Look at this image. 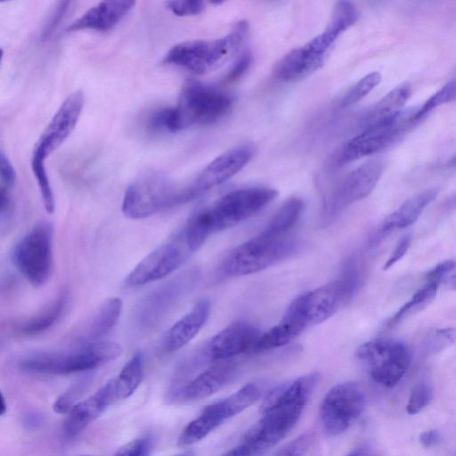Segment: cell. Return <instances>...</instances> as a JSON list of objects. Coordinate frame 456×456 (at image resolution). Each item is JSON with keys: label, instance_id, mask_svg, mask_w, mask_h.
Instances as JSON below:
<instances>
[{"label": "cell", "instance_id": "1", "mask_svg": "<svg viewBox=\"0 0 456 456\" xmlns=\"http://www.w3.org/2000/svg\"><path fill=\"white\" fill-rule=\"evenodd\" d=\"M317 380V373H309L271 390L261 405L258 421L224 454L259 455L274 447L297 423Z\"/></svg>", "mask_w": 456, "mask_h": 456}, {"label": "cell", "instance_id": "2", "mask_svg": "<svg viewBox=\"0 0 456 456\" xmlns=\"http://www.w3.org/2000/svg\"><path fill=\"white\" fill-rule=\"evenodd\" d=\"M299 247L298 240L292 234L273 235L261 231L224 258L219 275L239 277L263 271L291 257Z\"/></svg>", "mask_w": 456, "mask_h": 456}, {"label": "cell", "instance_id": "3", "mask_svg": "<svg viewBox=\"0 0 456 456\" xmlns=\"http://www.w3.org/2000/svg\"><path fill=\"white\" fill-rule=\"evenodd\" d=\"M278 192L268 187L235 190L218 199L213 205L195 213L191 219L206 237L231 228L255 216L276 197Z\"/></svg>", "mask_w": 456, "mask_h": 456}, {"label": "cell", "instance_id": "4", "mask_svg": "<svg viewBox=\"0 0 456 456\" xmlns=\"http://www.w3.org/2000/svg\"><path fill=\"white\" fill-rule=\"evenodd\" d=\"M248 35V23L240 20L224 37L183 42L172 47L163 63L181 67L196 74H204L226 63L242 47Z\"/></svg>", "mask_w": 456, "mask_h": 456}, {"label": "cell", "instance_id": "5", "mask_svg": "<svg viewBox=\"0 0 456 456\" xmlns=\"http://www.w3.org/2000/svg\"><path fill=\"white\" fill-rule=\"evenodd\" d=\"M183 203V188H179L166 175L144 174L126 188L122 212L125 216L140 220Z\"/></svg>", "mask_w": 456, "mask_h": 456}, {"label": "cell", "instance_id": "6", "mask_svg": "<svg viewBox=\"0 0 456 456\" xmlns=\"http://www.w3.org/2000/svg\"><path fill=\"white\" fill-rule=\"evenodd\" d=\"M121 351L115 342L97 341L69 353L33 355L20 365L30 373L66 375L96 369L117 358Z\"/></svg>", "mask_w": 456, "mask_h": 456}, {"label": "cell", "instance_id": "7", "mask_svg": "<svg viewBox=\"0 0 456 456\" xmlns=\"http://www.w3.org/2000/svg\"><path fill=\"white\" fill-rule=\"evenodd\" d=\"M232 98L220 89L199 81L186 84L179 102L173 107L176 132L197 125H209L226 116Z\"/></svg>", "mask_w": 456, "mask_h": 456}, {"label": "cell", "instance_id": "8", "mask_svg": "<svg viewBox=\"0 0 456 456\" xmlns=\"http://www.w3.org/2000/svg\"><path fill=\"white\" fill-rule=\"evenodd\" d=\"M53 225L37 223L14 245L11 258L20 273L34 287L44 286L53 270Z\"/></svg>", "mask_w": 456, "mask_h": 456}, {"label": "cell", "instance_id": "9", "mask_svg": "<svg viewBox=\"0 0 456 456\" xmlns=\"http://www.w3.org/2000/svg\"><path fill=\"white\" fill-rule=\"evenodd\" d=\"M356 356L367 366L371 379L386 387L397 385L411 364L408 348L394 339L365 342L356 349Z\"/></svg>", "mask_w": 456, "mask_h": 456}, {"label": "cell", "instance_id": "10", "mask_svg": "<svg viewBox=\"0 0 456 456\" xmlns=\"http://www.w3.org/2000/svg\"><path fill=\"white\" fill-rule=\"evenodd\" d=\"M366 404L365 395L354 382L332 387L320 405V418L325 433L340 436L362 415Z\"/></svg>", "mask_w": 456, "mask_h": 456}, {"label": "cell", "instance_id": "11", "mask_svg": "<svg viewBox=\"0 0 456 456\" xmlns=\"http://www.w3.org/2000/svg\"><path fill=\"white\" fill-rule=\"evenodd\" d=\"M191 253L181 231L143 257L127 275L126 283L135 287L165 278L179 268Z\"/></svg>", "mask_w": 456, "mask_h": 456}, {"label": "cell", "instance_id": "12", "mask_svg": "<svg viewBox=\"0 0 456 456\" xmlns=\"http://www.w3.org/2000/svg\"><path fill=\"white\" fill-rule=\"evenodd\" d=\"M412 112V111H411ZM411 112L401 113L387 122L363 128L349 140L339 155V162L346 164L375 153L389 146L413 120Z\"/></svg>", "mask_w": 456, "mask_h": 456}, {"label": "cell", "instance_id": "13", "mask_svg": "<svg viewBox=\"0 0 456 456\" xmlns=\"http://www.w3.org/2000/svg\"><path fill=\"white\" fill-rule=\"evenodd\" d=\"M253 154L252 145L245 143L216 158L190 185L183 188L184 203L232 178L249 162Z\"/></svg>", "mask_w": 456, "mask_h": 456}, {"label": "cell", "instance_id": "14", "mask_svg": "<svg viewBox=\"0 0 456 456\" xmlns=\"http://www.w3.org/2000/svg\"><path fill=\"white\" fill-rule=\"evenodd\" d=\"M80 90L71 93L61 104L36 142L32 154L46 159L73 132L84 107Z\"/></svg>", "mask_w": 456, "mask_h": 456}, {"label": "cell", "instance_id": "15", "mask_svg": "<svg viewBox=\"0 0 456 456\" xmlns=\"http://www.w3.org/2000/svg\"><path fill=\"white\" fill-rule=\"evenodd\" d=\"M383 168V161L375 159L364 162L349 173L335 190L330 210L337 213L366 198L377 185Z\"/></svg>", "mask_w": 456, "mask_h": 456}, {"label": "cell", "instance_id": "16", "mask_svg": "<svg viewBox=\"0 0 456 456\" xmlns=\"http://www.w3.org/2000/svg\"><path fill=\"white\" fill-rule=\"evenodd\" d=\"M261 332L248 322H235L208 342L205 349L206 357L211 362L232 359L241 354H251Z\"/></svg>", "mask_w": 456, "mask_h": 456}, {"label": "cell", "instance_id": "17", "mask_svg": "<svg viewBox=\"0 0 456 456\" xmlns=\"http://www.w3.org/2000/svg\"><path fill=\"white\" fill-rule=\"evenodd\" d=\"M240 366L232 359L213 361V363L189 381L180 391L184 401L208 397L232 382L239 375Z\"/></svg>", "mask_w": 456, "mask_h": 456}, {"label": "cell", "instance_id": "18", "mask_svg": "<svg viewBox=\"0 0 456 456\" xmlns=\"http://www.w3.org/2000/svg\"><path fill=\"white\" fill-rule=\"evenodd\" d=\"M263 395L262 384L250 382L229 396L206 406L199 416L213 431L228 419L255 403Z\"/></svg>", "mask_w": 456, "mask_h": 456}, {"label": "cell", "instance_id": "19", "mask_svg": "<svg viewBox=\"0 0 456 456\" xmlns=\"http://www.w3.org/2000/svg\"><path fill=\"white\" fill-rule=\"evenodd\" d=\"M114 403L111 383L109 380L94 394L75 403L70 409L62 428L64 436L72 438L77 436Z\"/></svg>", "mask_w": 456, "mask_h": 456}, {"label": "cell", "instance_id": "20", "mask_svg": "<svg viewBox=\"0 0 456 456\" xmlns=\"http://www.w3.org/2000/svg\"><path fill=\"white\" fill-rule=\"evenodd\" d=\"M135 0H102L74 20L67 31L85 29L106 32L113 28L133 8Z\"/></svg>", "mask_w": 456, "mask_h": 456}, {"label": "cell", "instance_id": "21", "mask_svg": "<svg viewBox=\"0 0 456 456\" xmlns=\"http://www.w3.org/2000/svg\"><path fill=\"white\" fill-rule=\"evenodd\" d=\"M209 314L210 303L201 298L167 331L162 340L163 350L175 352L187 345L205 325Z\"/></svg>", "mask_w": 456, "mask_h": 456}, {"label": "cell", "instance_id": "22", "mask_svg": "<svg viewBox=\"0 0 456 456\" xmlns=\"http://www.w3.org/2000/svg\"><path fill=\"white\" fill-rule=\"evenodd\" d=\"M309 325L301 313L291 304L281 320L258 337L251 354L279 348L292 341Z\"/></svg>", "mask_w": 456, "mask_h": 456}, {"label": "cell", "instance_id": "23", "mask_svg": "<svg viewBox=\"0 0 456 456\" xmlns=\"http://www.w3.org/2000/svg\"><path fill=\"white\" fill-rule=\"evenodd\" d=\"M326 59L305 45L285 54L277 63L274 74L281 81L297 82L321 69Z\"/></svg>", "mask_w": 456, "mask_h": 456}, {"label": "cell", "instance_id": "24", "mask_svg": "<svg viewBox=\"0 0 456 456\" xmlns=\"http://www.w3.org/2000/svg\"><path fill=\"white\" fill-rule=\"evenodd\" d=\"M437 193V188H431L407 200L382 222L374 240L414 224L423 210L436 198Z\"/></svg>", "mask_w": 456, "mask_h": 456}, {"label": "cell", "instance_id": "25", "mask_svg": "<svg viewBox=\"0 0 456 456\" xmlns=\"http://www.w3.org/2000/svg\"><path fill=\"white\" fill-rule=\"evenodd\" d=\"M411 88L403 83L387 93L369 111L363 119L362 128L381 124L398 116L410 98Z\"/></svg>", "mask_w": 456, "mask_h": 456}, {"label": "cell", "instance_id": "26", "mask_svg": "<svg viewBox=\"0 0 456 456\" xmlns=\"http://www.w3.org/2000/svg\"><path fill=\"white\" fill-rule=\"evenodd\" d=\"M143 360L140 353L134 354L118 375L110 379L115 402L126 399L142 380Z\"/></svg>", "mask_w": 456, "mask_h": 456}, {"label": "cell", "instance_id": "27", "mask_svg": "<svg viewBox=\"0 0 456 456\" xmlns=\"http://www.w3.org/2000/svg\"><path fill=\"white\" fill-rule=\"evenodd\" d=\"M67 302V294L63 293L39 313L24 321L17 327L18 332L25 336L44 333L61 316Z\"/></svg>", "mask_w": 456, "mask_h": 456}, {"label": "cell", "instance_id": "28", "mask_svg": "<svg viewBox=\"0 0 456 456\" xmlns=\"http://www.w3.org/2000/svg\"><path fill=\"white\" fill-rule=\"evenodd\" d=\"M304 208L297 197L288 199L276 211L263 231L273 235H288L297 224Z\"/></svg>", "mask_w": 456, "mask_h": 456}, {"label": "cell", "instance_id": "29", "mask_svg": "<svg viewBox=\"0 0 456 456\" xmlns=\"http://www.w3.org/2000/svg\"><path fill=\"white\" fill-rule=\"evenodd\" d=\"M123 302L118 297L108 298L99 308L89 328V338L97 340L106 336L116 325Z\"/></svg>", "mask_w": 456, "mask_h": 456}, {"label": "cell", "instance_id": "30", "mask_svg": "<svg viewBox=\"0 0 456 456\" xmlns=\"http://www.w3.org/2000/svg\"><path fill=\"white\" fill-rule=\"evenodd\" d=\"M438 286L439 282L427 281L426 284L417 290L411 298L390 319L388 326L392 327L397 324L405 316L416 313L428 305L436 297Z\"/></svg>", "mask_w": 456, "mask_h": 456}, {"label": "cell", "instance_id": "31", "mask_svg": "<svg viewBox=\"0 0 456 456\" xmlns=\"http://www.w3.org/2000/svg\"><path fill=\"white\" fill-rule=\"evenodd\" d=\"M45 162L46 159L31 155V170L37 180L44 208L48 214H52L55 208V200Z\"/></svg>", "mask_w": 456, "mask_h": 456}, {"label": "cell", "instance_id": "32", "mask_svg": "<svg viewBox=\"0 0 456 456\" xmlns=\"http://www.w3.org/2000/svg\"><path fill=\"white\" fill-rule=\"evenodd\" d=\"M453 101H456V76L430 96L419 108L412 110L411 118L417 122L433 109Z\"/></svg>", "mask_w": 456, "mask_h": 456}, {"label": "cell", "instance_id": "33", "mask_svg": "<svg viewBox=\"0 0 456 456\" xmlns=\"http://www.w3.org/2000/svg\"><path fill=\"white\" fill-rule=\"evenodd\" d=\"M381 81L379 72H371L361 78L343 97L341 107L351 106L365 97Z\"/></svg>", "mask_w": 456, "mask_h": 456}, {"label": "cell", "instance_id": "34", "mask_svg": "<svg viewBox=\"0 0 456 456\" xmlns=\"http://www.w3.org/2000/svg\"><path fill=\"white\" fill-rule=\"evenodd\" d=\"M456 341V330L444 328L436 330L423 343V353L433 355L450 347Z\"/></svg>", "mask_w": 456, "mask_h": 456}, {"label": "cell", "instance_id": "35", "mask_svg": "<svg viewBox=\"0 0 456 456\" xmlns=\"http://www.w3.org/2000/svg\"><path fill=\"white\" fill-rule=\"evenodd\" d=\"M147 127L153 133H175L173 107L159 109L149 117Z\"/></svg>", "mask_w": 456, "mask_h": 456}, {"label": "cell", "instance_id": "36", "mask_svg": "<svg viewBox=\"0 0 456 456\" xmlns=\"http://www.w3.org/2000/svg\"><path fill=\"white\" fill-rule=\"evenodd\" d=\"M15 218V203L12 190L0 187V229L4 233L12 226Z\"/></svg>", "mask_w": 456, "mask_h": 456}, {"label": "cell", "instance_id": "37", "mask_svg": "<svg viewBox=\"0 0 456 456\" xmlns=\"http://www.w3.org/2000/svg\"><path fill=\"white\" fill-rule=\"evenodd\" d=\"M432 399L433 391L429 386L426 384L417 385L411 392L406 411L411 415L417 414L427 407Z\"/></svg>", "mask_w": 456, "mask_h": 456}, {"label": "cell", "instance_id": "38", "mask_svg": "<svg viewBox=\"0 0 456 456\" xmlns=\"http://www.w3.org/2000/svg\"><path fill=\"white\" fill-rule=\"evenodd\" d=\"M72 0H58L52 14L45 22L41 33V39L49 38L61 24L62 19L66 15Z\"/></svg>", "mask_w": 456, "mask_h": 456}, {"label": "cell", "instance_id": "39", "mask_svg": "<svg viewBox=\"0 0 456 456\" xmlns=\"http://www.w3.org/2000/svg\"><path fill=\"white\" fill-rule=\"evenodd\" d=\"M153 443L149 437L136 438L124 444L115 452L122 456H147L151 453Z\"/></svg>", "mask_w": 456, "mask_h": 456}, {"label": "cell", "instance_id": "40", "mask_svg": "<svg viewBox=\"0 0 456 456\" xmlns=\"http://www.w3.org/2000/svg\"><path fill=\"white\" fill-rule=\"evenodd\" d=\"M314 442V434L311 432L305 433L281 448L275 454L301 455L305 453L312 447Z\"/></svg>", "mask_w": 456, "mask_h": 456}, {"label": "cell", "instance_id": "41", "mask_svg": "<svg viewBox=\"0 0 456 456\" xmlns=\"http://www.w3.org/2000/svg\"><path fill=\"white\" fill-rule=\"evenodd\" d=\"M167 8L177 16H190L200 13L204 9L203 0H169Z\"/></svg>", "mask_w": 456, "mask_h": 456}, {"label": "cell", "instance_id": "42", "mask_svg": "<svg viewBox=\"0 0 456 456\" xmlns=\"http://www.w3.org/2000/svg\"><path fill=\"white\" fill-rule=\"evenodd\" d=\"M84 385L85 381H80L79 383L74 385L69 390L66 391L58 398H56L53 405V411L59 414L69 412L74 406L76 397Z\"/></svg>", "mask_w": 456, "mask_h": 456}, {"label": "cell", "instance_id": "43", "mask_svg": "<svg viewBox=\"0 0 456 456\" xmlns=\"http://www.w3.org/2000/svg\"><path fill=\"white\" fill-rule=\"evenodd\" d=\"M0 187L12 190L16 183L15 169L4 151L0 156Z\"/></svg>", "mask_w": 456, "mask_h": 456}, {"label": "cell", "instance_id": "44", "mask_svg": "<svg viewBox=\"0 0 456 456\" xmlns=\"http://www.w3.org/2000/svg\"><path fill=\"white\" fill-rule=\"evenodd\" d=\"M252 62V55L249 51L242 53L234 61L231 69L228 71L225 80L232 82L239 79L249 68Z\"/></svg>", "mask_w": 456, "mask_h": 456}, {"label": "cell", "instance_id": "45", "mask_svg": "<svg viewBox=\"0 0 456 456\" xmlns=\"http://www.w3.org/2000/svg\"><path fill=\"white\" fill-rule=\"evenodd\" d=\"M411 242V235L404 234L396 243L393 252L384 265V270H387L397 263L406 254Z\"/></svg>", "mask_w": 456, "mask_h": 456}, {"label": "cell", "instance_id": "46", "mask_svg": "<svg viewBox=\"0 0 456 456\" xmlns=\"http://www.w3.org/2000/svg\"><path fill=\"white\" fill-rule=\"evenodd\" d=\"M455 265V263L452 260H446L442 263L436 265L433 269H431L427 276V281L441 282L442 280L446 276L448 273H450Z\"/></svg>", "mask_w": 456, "mask_h": 456}, {"label": "cell", "instance_id": "47", "mask_svg": "<svg viewBox=\"0 0 456 456\" xmlns=\"http://www.w3.org/2000/svg\"><path fill=\"white\" fill-rule=\"evenodd\" d=\"M419 441L425 447H432L441 442V435L437 430H428L420 434Z\"/></svg>", "mask_w": 456, "mask_h": 456}, {"label": "cell", "instance_id": "48", "mask_svg": "<svg viewBox=\"0 0 456 456\" xmlns=\"http://www.w3.org/2000/svg\"><path fill=\"white\" fill-rule=\"evenodd\" d=\"M40 420H41V418L38 415H36L35 413L34 414H29L28 416V418L25 419V421L29 426H37V424L38 422H40Z\"/></svg>", "mask_w": 456, "mask_h": 456}, {"label": "cell", "instance_id": "49", "mask_svg": "<svg viewBox=\"0 0 456 456\" xmlns=\"http://www.w3.org/2000/svg\"><path fill=\"white\" fill-rule=\"evenodd\" d=\"M444 207L448 209L456 208V193L444 201Z\"/></svg>", "mask_w": 456, "mask_h": 456}, {"label": "cell", "instance_id": "50", "mask_svg": "<svg viewBox=\"0 0 456 456\" xmlns=\"http://www.w3.org/2000/svg\"><path fill=\"white\" fill-rule=\"evenodd\" d=\"M445 285L450 289L456 290V274H453V275L450 276L449 278H447V280L445 281Z\"/></svg>", "mask_w": 456, "mask_h": 456}, {"label": "cell", "instance_id": "51", "mask_svg": "<svg viewBox=\"0 0 456 456\" xmlns=\"http://www.w3.org/2000/svg\"><path fill=\"white\" fill-rule=\"evenodd\" d=\"M6 411H7V403H5L4 396L2 394L1 395V411H0L1 416L4 415Z\"/></svg>", "mask_w": 456, "mask_h": 456}, {"label": "cell", "instance_id": "52", "mask_svg": "<svg viewBox=\"0 0 456 456\" xmlns=\"http://www.w3.org/2000/svg\"><path fill=\"white\" fill-rule=\"evenodd\" d=\"M448 166L451 167H456V155H454L450 161L448 162Z\"/></svg>", "mask_w": 456, "mask_h": 456}, {"label": "cell", "instance_id": "53", "mask_svg": "<svg viewBox=\"0 0 456 456\" xmlns=\"http://www.w3.org/2000/svg\"><path fill=\"white\" fill-rule=\"evenodd\" d=\"M209 1L212 2L213 4H219L223 3L225 0H209Z\"/></svg>", "mask_w": 456, "mask_h": 456}, {"label": "cell", "instance_id": "54", "mask_svg": "<svg viewBox=\"0 0 456 456\" xmlns=\"http://www.w3.org/2000/svg\"><path fill=\"white\" fill-rule=\"evenodd\" d=\"M7 1H10V0H1V2H7Z\"/></svg>", "mask_w": 456, "mask_h": 456}]
</instances>
